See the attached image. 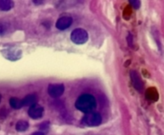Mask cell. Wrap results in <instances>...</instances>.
Wrapping results in <instances>:
<instances>
[{"label":"cell","mask_w":164,"mask_h":135,"mask_svg":"<svg viewBox=\"0 0 164 135\" xmlns=\"http://www.w3.org/2000/svg\"><path fill=\"white\" fill-rule=\"evenodd\" d=\"M97 106V102L94 96L90 94L80 95L75 102V107L83 113L92 112Z\"/></svg>","instance_id":"6da1fadb"},{"label":"cell","mask_w":164,"mask_h":135,"mask_svg":"<svg viewBox=\"0 0 164 135\" xmlns=\"http://www.w3.org/2000/svg\"><path fill=\"white\" fill-rule=\"evenodd\" d=\"M82 122L84 125H87V126H97V125H100L102 122V116L98 112H92L87 113L84 117L83 118Z\"/></svg>","instance_id":"7a4b0ae2"},{"label":"cell","mask_w":164,"mask_h":135,"mask_svg":"<svg viewBox=\"0 0 164 135\" xmlns=\"http://www.w3.org/2000/svg\"><path fill=\"white\" fill-rule=\"evenodd\" d=\"M70 39L75 44L82 45L87 42L88 34L86 30L82 28H77L70 34Z\"/></svg>","instance_id":"3957f363"},{"label":"cell","mask_w":164,"mask_h":135,"mask_svg":"<svg viewBox=\"0 0 164 135\" xmlns=\"http://www.w3.org/2000/svg\"><path fill=\"white\" fill-rule=\"evenodd\" d=\"M64 90L65 88L63 84H50L48 86L47 92L51 98H57L63 95V94L64 93Z\"/></svg>","instance_id":"277c9868"},{"label":"cell","mask_w":164,"mask_h":135,"mask_svg":"<svg viewBox=\"0 0 164 135\" xmlns=\"http://www.w3.org/2000/svg\"><path fill=\"white\" fill-rule=\"evenodd\" d=\"M43 107L37 103V104H34V105L30 106V108L28 110V115L30 116L31 118L38 119L43 117Z\"/></svg>","instance_id":"5b68a950"},{"label":"cell","mask_w":164,"mask_h":135,"mask_svg":"<svg viewBox=\"0 0 164 135\" xmlns=\"http://www.w3.org/2000/svg\"><path fill=\"white\" fill-rule=\"evenodd\" d=\"M72 23H73L72 18H70L69 16H63L61 17V18H59L58 19L55 26H56V27H57L59 30H63L67 29V28H69L71 26Z\"/></svg>","instance_id":"8992f818"},{"label":"cell","mask_w":164,"mask_h":135,"mask_svg":"<svg viewBox=\"0 0 164 135\" xmlns=\"http://www.w3.org/2000/svg\"><path fill=\"white\" fill-rule=\"evenodd\" d=\"M131 76L135 89L137 90L138 91L142 92V91H143V83H142V81H141L139 76L138 75L137 72H136V71H134V70L131 71Z\"/></svg>","instance_id":"52a82bcc"},{"label":"cell","mask_w":164,"mask_h":135,"mask_svg":"<svg viewBox=\"0 0 164 135\" xmlns=\"http://www.w3.org/2000/svg\"><path fill=\"white\" fill-rule=\"evenodd\" d=\"M38 97L35 94H28L23 99H22L23 106H31V105L37 104Z\"/></svg>","instance_id":"ba28073f"},{"label":"cell","mask_w":164,"mask_h":135,"mask_svg":"<svg viewBox=\"0 0 164 135\" xmlns=\"http://www.w3.org/2000/svg\"><path fill=\"white\" fill-rule=\"evenodd\" d=\"M14 7L13 1L9 0H0V10L3 11L10 10Z\"/></svg>","instance_id":"9c48e42d"},{"label":"cell","mask_w":164,"mask_h":135,"mask_svg":"<svg viewBox=\"0 0 164 135\" xmlns=\"http://www.w3.org/2000/svg\"><path fill=\"white\" fill-rule=\"evenodd\" d=\"M10 106L15 110H19L23 107V102L22 99L18 98L15 97H13L10 99Z\"/></svg>","instance_id":"30bf717a"},{"label":"cell","mask_w":164,"mask_h":135,"mask_svg":"<svg viewBox=\"0 0 164 135\" xmlns=\"http://www.w3.org/2000/svg\"><path fill=\"white\" fill-rule=\"evenodd\" d=\"M29 127V124L28 122L23 120H20L16 123V130L19 132H24L27 130Z\"/></svg>","instance_id":"8fae6325"},{"label":"cell","mask_w":164,"mask_h":135,"mask_svg":"<svg viewBox=\"0 0 164 135\" xmlns=\"http://www.w3.org/2000/svg\"><path fill=\"white\" fill-rule=\"evenodd\" d=\"M130 3L132 4V6L134 7V8H139L140 7V2L139 1H130Z\"/></svg>","instance_id":"7c38bea8"},{"label":"cell","mask_w":164,"mask_h":135,"mask_svg":"<svg viewBox=\"0 0 164 135\" xmlns=\"http://www.w3.org/2000/svg\"><path fill=\"white\" fill-rule=\"evenodd\" d=\"M31 135H44V134L43 132H34Z\"/></svg>","instance_id":"4fadbf2b"},{"label":"cell","mask_w":164,"mask_h":135,"mask_svg":"<svg viewBox=\"0 0 164 135\" xmlns=\"http://www.w3.org/2000/svg\"><path fill=\"white\" fill-rule=\"evenodd\" d=\"M0 102H1V95H0Z\"/></svg>","instance_id":"5bb4252c"}]
</instances>
